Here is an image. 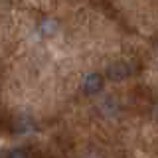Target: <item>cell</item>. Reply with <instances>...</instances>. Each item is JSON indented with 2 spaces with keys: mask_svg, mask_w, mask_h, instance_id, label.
I'll list each match as a JSON object with an SVG mask.
<instances>
[{
  "mask_svg": "<svg viewBox=\"0 0 158 158\" xmlns=\"http://www.w3.org/2000/svg\"><path fill=\"white\" fill-rule=\"evenodd\" d=\"M103 85H105V79H103L101 73H87L81 81V91H83V95L93 97L97 93H101Z\"/></svg>",
  "mask_w": 158,
  "mask_h": 158,
  "instance_id": "1",
  "label": "cell"
},
{
  "mask_svg": "<svg viewBox=\"0 0 158 158\" xmlns=\"http://www.w3.org/2000/svg\"><path fill=\"white\" fill-rule=\"evenodd\" d=\"M8 158H30V156L24 148H14V150L8 152Z\"/></svg>",
  "mask_w": 158,
  "mask_h": 158,
  "instance_id": "4",
  "label": "cell"
},
{
  "mask_svg": "<svg viewBox=\"0 0 158 158\" xmlns=\"http://www.w3.org/2000/svg\"><path fill=\"white\" fill-rule=\"evenodd\" d=\"M132 73V67L128 61H115L111 63V65L107 67V79H111V81H125L128 79V75Z\"/></svg>",
  "mask_w": 158,
  "mask_h": 158,
  "instance_id": "2",
  "label": "cell"
},
{
  "mask_svg": "<svg viewBox=\"0 0 158 158\" xmlns=\"http://www.w3.org/2000/svg\"><path fill=\"white\" fill-rule=\"evenodd\" d=\"M57 30H59V24H57V20H53V18L42 20L40 26H38V32L42 34V36H53Z\"/></svg>",
  "mask_w": 158,
  "mask_h": 158,
  "instance_id": "3",
  "label": "cell"
}]
</instances>
